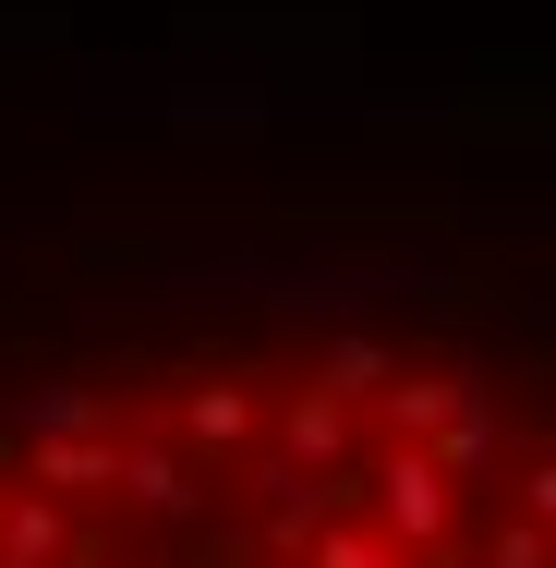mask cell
Returning a JSON list of instances; mask_svg holds the SVG:
<instances>
[{
    "label": "cell",
    "instance_id": "6da1fadb",
    "mask_svg": "<svg viewBox=\"0 0 556 568\" xmlns=\"http://www.w3.org/2000/svg\"><path fill=\"white\" fill-rule=\"evenodd\" d=\"M0 568H545V424L387 315L49 351L0 387Z\"/></svg>",
    "mask_w": 556,
    "mask_h": 568
}]
</instances>
